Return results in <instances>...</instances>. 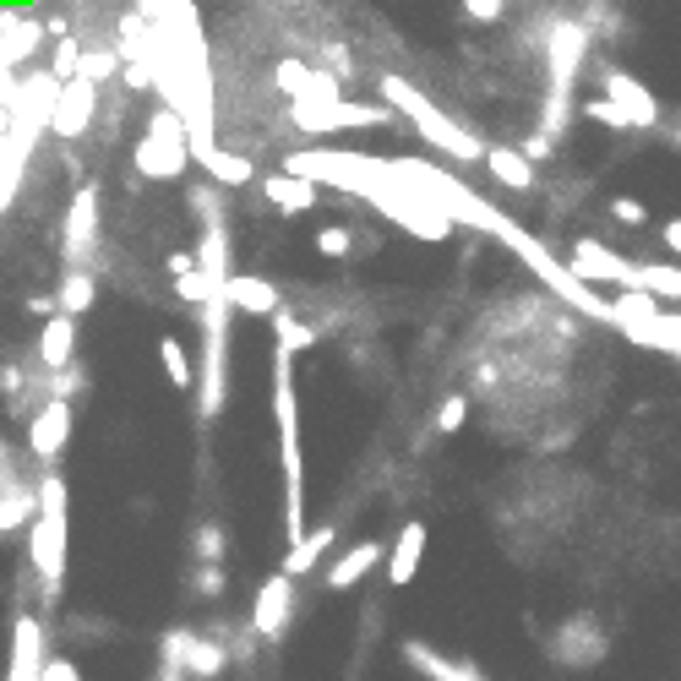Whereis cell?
<instances>
[{
  "label": "cell",
  "instance_id": "obj_30",
  "mask_svg": "<svg viewBox=\"0 0 681 681\" xmlns=\"http://www.w3.org/2000/svg\"><path fill=\"white\" fill-rule=\"evenodd\" d=\"M38 681H82V671L66 660V655H44V666H38Z\"/></svg>",
  "mask_w": 681,
  "mask_h": 681
},
{
  "label": "cell",
  "instance_id": "obj_6",
  "mask_svg": "<svg viewBox=\"0 0 681 681\" xmlns=\"http://www.w3.org/2000/svg\"><path fill=\"white\" fill-rule=\"evenodd\" d=\"M136 169L142 175H153V180H169V175H180L186 169V132L175 126V115L164 110V115H153V132L147 142L136 147Z\"/></svg>",
  "mask_w": 681,
  "mask_h": 681
},
{
  "label": "cell",
  "instance_id": "obj_33",
  "mask_svg": "<svg viewBox=\"0 0 681 681\" xmlns=\"http://www.w3.org/2000/svg\"><path fill=\"white\" fill-rule=\"evenodd\" d=\"M27 311H33V316H55V294H33Z\"/></svg>",
  "mask_w": 681,
  "mask_h": 681
},
{
  "label": "cell",
  "instance_id": "obj_3",
  "mask_svg": "<svg viewBox=\"0 0 681 681\" xmlns=\"http://www.w3.org/2000/svg\"><path fill=\"white\" fill-rule=\"evenodd\" d=\"M202 311V366H197V414L213 425L219 414H224V399H230V322H235V311L213 294V300H202L197 305Z\"/></svg>",
  "mask_w": 681,
  "mask_h": 681
},
{
  "label": "cell",
  "instance_id": "obj_13",
  "mask_svg": "<svg viewBox=\"0 0 681 681\" xmlns=\"http://www.w3.org/2000/svg\"><path fill=\"white\" fill-rule=\"evenodd\" d=\"M425 540H431V535H425V524L414 518V524H404V529H399V540L382 550V567H388V583H393V589L414 583V572H420V556H425Z\"/></svg>",
  "mask_w": 681,
  "mask_h": 681
},
{
  "label": "cell",
  "instance_id": "obj_7",
  "mask_svg": "<svg viewBox=\"0 0 681 681\" xmlns=\"http://www.w3.org/2000/svg\"><path fill=\"white\" fill-rule=\"evenodd\" d=\"M567 268L578 272L583 283H616V289H644V263H627L616 252H605L600 241H578L572 246V263Z\"/></svg>",
  "mask_w": 681,
  "mask_h": 681
},
{
  "label": "cell",
  "instance_id": "obj_16",
  "mask_svg": "<svg viewBox=\"0 0 681 681\" xmlns=\"http://www.w3.org/2000/svg\"><path fill=\"white\" fill-rule=\"evenodd\" d=\"M404 660L414 671H425L431 681H491V677H480L469 660H447V655H436V649L420 644V638H404Z\"/></svg>",
  "mask_w": 681,
  "mask_h": 681
},
{
  "label": "cell",
  "instance_id": "obj_9",
  "mask_svg": "<svg viewBox=\"0 0 681 681\" xmlns=\"http://www.w3.org/2000/svg\"><path fill=\"white\" fill-rule=\"evenodd\" d=\"M289 622H294V578L272 572L268 583L257 589V600H252V633L263 644H278L289 633Z\"/></svg>",
  "mask_w": 681,
  "mask_h": 681
},
{
  "label": "cell",
  "instance_id": "obj_14",
  "mask_svg": "<svg viewBox=\"0 0 681 681\" xmlns=\"http://www.w3.org/2000/svg\"><path fill=\"white\" fill-rule=\"evenodd\" d=\"M77 360V316H49L44 327H38V366H44V377L49 371H60V366H71Z\"/></svg>",
  "mask_w": 681,
  "mask_h": 681
},
{
  "label": "cell",
  "instance_id": "obj_12",
  "mask_svg": "<svg viewBox=\"0 0 681 681\" xmlns=\"http://www.w3.org/2000/svg\"><path fill=\"white\" fill-rule=\"evenodd\" d=\"M38 666H44V627H38V616H16L5 681H38Z\"/></svg>",
  "mask_w": 681,
  "mask_h": 681
},
{
  "label": "cell",
  "instance_id": "obj_15",
  "mask_svg": "<svg viewBox=\"0 0 681 681\" xmlns=\"http://www.w3.org/2000/svg\"><path fill=\"white\" fill-rule=\"evenodd\" d=\"M382 550H388L382 540H360V545H349V550H344V556H338V561L327 567V589H333V594L355 589V583H360L366 572H377V567H382Z\"/></svg>",
  "mask_w": 681,
  "mask_h": 681
},
{
  "label": "cell",
  "instance_id": "obj_19",
  "mask_svg": "<svg viewBox=\"0 0 681 681\" xmlns=\"http://www.w3.org/2000/svg\"><path fill=\"white\" fill-rule=\"evenodd\" d=\"M93 300H99V278L88 268H71L60 278V289H55V311L60 316H82V311H93Z\"/></svg>",
  "mask_w": 681,
  "mask_h": 681
},
{
  "label": "cell",
  "instance_id": "obj_24",
  "mask_svg": "<svg viewBox=\"0 0 681 681\" xmlns=\"http://www.w3.org/2000/svg\"><path fill=\"white\" fill-rule=\"evenodd\" d=\"M464 420H469V399H464V393H447V399L436 404V414H431V425H436L442 436L464 431Z\"/></svg>",
  "mask_w": 681,
  "mask_h": 681
},
{
  "label": "cell",
  "instance_id": "obj_31",
  "mask_svg": "<svg viewBox=\"0 0 681 681\" xmlns=\"http://www.w3.org/2000/svg\"><path fill=\"white\" fill-rule=\"evenodd\" d=\"M349 246H355L349 230H322V235H316V252H322V257H344Z\"/></svg>",
  "mask_w": 681,
  "mask_h": 681
},
{
  "label": "cell",
  "instance_id": "obj_18",
  "mask_svg": "<svg viewBox=\"0 0 681 681\" xmlns=\"http://www.w3.org/2000/svg\"><path fill=\"white\" fill-rule=\"evenodd\" d=\"M338 540V524H322V529H311V535H300V540H289V550H283V578H305L322 556H327V545Z\"/></svg>",
  "mask_w": 681,
  "mask_h": 681
},
{
  "label": "cell",
  "instance_id": "obj_2",
  "mask_svg": "<svg viewBox=\"0 0 681 681\" xmlns=\"http://www.w3.org/2000/svg\"><path fill=\"white\" fill-rule=\"evenodd\" d=\"M27 567L44 583V605L60 600L66 583V480L55 469H44L38 491H33V518H27Z\"/></svg>",
  "mask_w": 681,
  "mask_h": 681
},
{
  "label": "cell",
  "instance_id": "obj_22",
  "mask_svg": "<svg viewBox=\"0 0 681 681\" xmlns=\"http://www.w3.org/2000/svg\"><path fill=\"white\" fill-rule=\"evenodd\" d=\"M158 360H164V377L175 393H191L197 388V360L180 349V338H158Z\"/></svg>",
  "mask_w": 681,
  "mask_h": 681
},
{
  "label": "cell",
  "instance_id": "obj_25",
  "mask_svg": "<svg viewBox=\"0 0 681 681\" xmlns=\"http://www.w3.org/2000/svg\"><path fill=\"white\" fill-rule=\"evenodd\" d=\"M49 377H55V382H49V393H44V399H66V404H71V393H77V388H88V371H82L77 360H71V366H60V371H49Z\"/></svg>",
  "mask_w": 681,
  "mask_h": 681
},
{
  "label": "cell",
  "instance_id": "obj_20",
  "mask_svg": "<svg viewBox=\"0 0 681 681\" xmlns=\"http://www.w3.org/2000/svg\"><path fill=\"white\" fill-rule=\"evenodd\" d=\"M263 191H268V202H278L283 213L316 208V180H300V175H278V180H268Z\"/></svg>",
  "mask_w": 681,
  "mask_h": 681
},
{
  "label": "cell",
  "instance_id": "obj_23",
  "mask_svg": "<svg viewBox=\"0 0 681 681\" xmlns=\"http://www.w3.org/2000/svg\"><path fill=\"white\" fill-rule=\"evenodd\" d=\"M485 164L496 169V180H502V186H529V180H535V169H529L518 153H485Z\"/></svg>",
  "mask_w": 681,
  "mask_h": 681
},
{
  "label": "cell",
  "instance_id": "obj_17",
  "mask_svg": "<svg viewBox=\"0 0 681 681\" xmlns=\"http://www.w3.org/2000/svg\"><path fill=\"white\" fill-rule=\"evenodd\" d=\"M224 666H230L224 638H197V633H186V649H180V671H186V677L213 681V677H224Z\"/></svg>",
  "mask_w": 681,
  "mask_h": 681
},
{
  "label": "cell",
  "instance_id": "obj_28",
  "mask_svg": "<svg viewBox=\"0 0 681 681\" xmlns=\"http://www.w3.org/2000/svg\"><path fill=\"white\" fill-rule=\"evenodd\" d=\"M175 289H180V300L186 305H202V300H213V289H208V278L191 268V272H175Z\"/></svg>",
  "mask_w": 681,
  "mask_h": 681
},
{
  "label": "cell",
  "instance_id": "obj_27",
  "mask_svg": "<svg viewBox=\"0 0 681 681\" xmlns=\"http://www.w3.org/2000/svg\"><path fill=\"white\" fill-rule=\"evenodd\" d=\"M191 583H197V594H202V600H219V594H224V583H230V572H224V561H202Z\"/></svg>",
  "mask_w": 681,
  "mask_h": 681
},
{
  "label": "cell",
  "instance_id": "obj_1",
  "mask_svg": "<svg viewBox=\"0 0 681 681\" xmlns=\"http://www.w3.org/2000/svg\"><path fill=\"white\" fill-rule=\"evenodd\" d=\"M272 420L283 447V535H305V458H300V409H294V355L272 349Z\"/></svg>",
  "mask_w": 681,
  "mask_h": 681
},
{
  "label": "cell",
  "instance_id": "obj_11",
  "mask_svg": "<svg viewBox=\"0 0 681 681\" xmlns=\"http://www.w3.org/2000/svg\"><path fill=\"white\" fill-rule=\"evenodd\" d=\"M219 300H224L230 311H246V316H272V311L283 305L268 278H252V272H230L224 289H219Z\"/></svg>",
  "mask_w": 681,
  "mask_h": 681
},
{
  "label": "cell",
  "instance_id": "obj_4",
  "mask_svg": "<svg viewBox=\"0 0 681 681\" xmlns=\"http://www.w3.org/2000/svg\"><path fill=\"white\" fill-rule=\"evenodd\" d=\"M605 327H616V333H622V338H633L638 349H660L666 360H677V355H681L677 311H660V300H655V294H644V289H616Z\"/></svg>",
  "mask_w": 681,
  "mask_h": 681
},
{
  "label": "cell",
  "instance_id": "obj_35",
  "mask_svg": "<svg viewBox=\"0 0 681 681\" xmlns=\"http://www.w3.org/2000/svg\"><path fill=\"white\" fill-rule=\"evenodd\" d=\"M191 268H197L191 252H169V272H191Z\"/></svg>",
  "mask_w": 681,
  "mask_h": 681
},
{
  "label": "cell",
  "instance_id": "obj_10",
  "mask_svg": "<svg viewBox=\"0 0 681 681\" xmlns=\"http://www.w3.org/2000/svg\"><path fill=\"white\" fill-rule=\"evenodd\" d=\"M93 241H99V191H77L71 213H66V257H71V268H82L93 257Z\"/></svg>",
  "mask_w": 681,
  "mask_h": 681
},
{
  "label": "cell",
  "instance_id": "obj_32",
  "mask_svg": "<svg viewBox=\"0 0 681 681\" xmlns=\"http://www.w3.org/2000/svg\"><path fill=\"white\" fill-rule=\"evenodd\" d=\"M616 219H622V224H644V208H638L633 197H622V202H616Z\"/></svg>",
  "mask_w": 681,
  "mask_h": 681
},
{
  "label": "cell",
  "instance_id": "obj_21",
  "mask_svg": "<svg viewBox=\"0 0 681 681\" xmlns=\"http://www.w3.org/2000/svg\"><path fill=\"white\" fill-rule=\"evenodd\" d=\"M316 338H322V333H316V327H305L294 311H283V305L272 311V349H283V355H300V349H311Z\"/></svg>",
  "mask_w": 681,
  "mask_h": 681
},
{
  "label": "cell",
  "instance_id": "obj_8",
  "mask_svg": "<svg viewBox=\"0 0 681 681\" xmlns=\"http://www.w3.org/2000/svg\"><path fill=\"white\" fill-rule=\"evenodd\" d=\"M66 442H71V404L66 399H44V404L27 414V453L49 469L66 453Z\"/></svg>",
  "mask_w": 681,
  "mask_h": 681
},
{
  "label": "cell",
  "instance_id": "obj_26",
  "mask_svg": "<svg viewBox=\"0 0 681 681\" xmlns=\"http://www.w3.org/2000/svg\"><path fill=\"white\" fill-rule=\"evenodd\" d=\"M224 545H230V535H224V524H202L197 529V561H224Z\"/></svg>",
  "mask_w": 681,
  "mask_h": 681
},
{
  "label": "cell",
  "instance_id": "obj_29",
  "mask_svg": "<svg viewBox=\"0 0 681 681\" xmlns=\"http://www.w3.org/2000/svg\"><path fill=\"white\" fill-rule=\"evenodd\" d=\"M27 518H33V496H5L0 502V529H16Z\"/></svg>",
  "mask_w": 681,
  "mask_h": 681
},
{
  "label": "cell",
  "instance_id": "obj_34",
  "mask_svg": "<svg viewBox=\"0 0 681 681\" xmlns=\"http://www.w3.org/2000/svg\"><path fill=\"white\" fill-rule=\"evenodd\" d=\"M22 388V371L16 366H0V393H16Z\"/></svg>",
  "mask_w": 681,
  "mask_h": 681
},
{
  "label": "cell",
  "instance_id": "obj_5",
  "mask_svg": "<svg viewBox=\"0 0 681 681\" xmlns=\"http://www.w3.org/2000/svg\"><path fill=\"white\" fill-rule=\"evenodd\" d=\"M550 655L561 660V666H600L605 655H611V638H605V627L583 611V616H567L561 627H556V638H550Z\"/></svg>",
  "mask_w": 681,
  "mask_h": 681
}]
</instances>
